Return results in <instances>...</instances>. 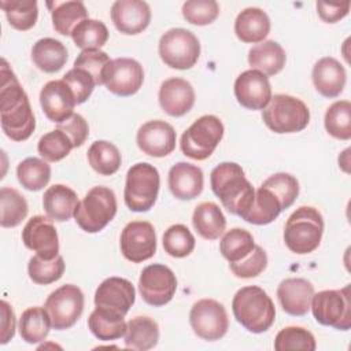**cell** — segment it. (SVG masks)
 <instances>
[{
    "mask_svg": "<svg viewBox=\"0 0 351 351\" xmlns=\"http://www.w3.org/2000/svg\"><path fill=\"white\" fill-rule=\"evenodd\" d=\"M40 104L51 122L60 123L74 114L73 110L77 103L69 85L63 80H53L43 86Z\"/></svg>",
    "mask_w": 351,
    "mask_h": 351,
    "instance_id": "ffe728a7",
    "label": "cell"
},
{
    "mask_svg": "<svg viewBox=\"0 0 351 351\" xmlns=\"http://www.w3.org/2000/svg\"><path fill=\"white\" fill-rule=\"evenodd\" d=\"M232 310L236 321L252 333L266 332L276 319L273 300L256 285L240 288L233 296Z\"/></svg>",
    "mask_w": 351,
    "mask_h": 351,
    "instance_id": "3957f363",
    "label": "cell"
},
{
    "mask_svg": "<svg viewBox=\"0 0 351 351\" xmlns=\"http://www.w3.org/2000/svg\"><path fill=\"white\" fill-rule=\"evenodd\" d=\"M189 324L195 335L207 341L222 339L229 329L228 313L214 299L197 300L191 308Z\"/></svg>",
    "mask_w": 351,
    "mask_h": 351,
    "instance_id": "7c38bea8",
    "label": "cell"
},
{
    "mask_svg": "<svg viewBox=\"0 0 351 351\" xmlns=\"http://www.w3.org/2000/svg\"><path fill=\"white\" fill-rule=\"evenodd\" d=\"M176 130L162 119L148 121L137 130L136 141L138 148L154 158H163L176 148Z\"/></svg>",
    "mask_w": 351,
    "mask_h": 351,
    "instance_id": "ac0fdd59",
    "label": "cell"
},
{
    "mask_svg": "<svg viewBox=\"0 0 351 351\" xmlns=\"http://www.w3.org/2000/svg\"><path fill=\"white\" fill-rule=\"evenodd\" d=\"M223 132V123L218 117L203 115L182 133L180 141L181 151L191 159L204 160L218 147Z\"/></svg>",
    "mask_w": 351,
    "mask_h": 351,
    "instance_id": "ba28073f",
    "label": "cell"
},
{
    "mask_svg": "<svg viewBox=\"0 0 351 351\" xmlns=\"http://www.w3.org/2000/svg\"><path fill=\"white\" fill-rule=\"evenodd\" d=\"M167 184L174 197L180 200H192L203 191V171L195 165L178 162L169 170Z\"/></svg>",
    "mask_w": 351,
    "mask_h": 351,
    "instance_id": "cb8c5ba5",
    "label": "cell"
},
{
    "mask_svg": "<svg viewBox=\"0 0 351 351\" xmlns=\"http://www.w3.org/2000/svg\"><path fill=\"white\" fill-rule=\"evenodd\" d=\"M0 225L3 228H15L26 218L29 206L16 189L3 186L0 189Z\"/></svg>",
    "mask_w": 351,
    "mask_h": 351,
    "instance_id": "d590c367",
    "label": "cell"
},
{
    "mask_svg": "<svg viewBox=\"0 0 351 351\" xmlns=\"http://www.w3.org/2000/svg\"><path fill=\"white\" fill-rule=\"evenodd\" d=\"M274 348L277 351L287 350H303V351H314L317 348L314 335L302 326H287L282 328L276 339Z\"/></svg>",
    "mask_w": 351,
    "mask_h": 351,
    "instance_id": "f6af8a7d",
    "label": "cell"
},
{
    "mask_svg": "<svg viewBox=\"0 0 351 351\" xmlns=\"http://www.w3.org/2000/svg\"><path fill=\"white\" fill-rule=\"evenodd\" d=\"M210 184L222 206L234 215L243 218L254 203L255 189L245 178L241 166L234 162H223L214 167Z\"/></svg>",
    "mask_w": 351,
    "mask_h": 351,
    "instance_id": "7a4b0ae2",
    "label": "cell"
},
{
    "mask_svg": "<svg viewBox=\"0 0 351 351\" xmlns=\"http://www.w3.org/2000/svg\"><path fill=\"white\" fill-rule=\"evenodd\" d=\"M67 48L59 40L45 37L38 41L32 48L33 63L44 73H56L67 62Z\"/></svg>",
    "mask_w": 351,
    "mask_h": 351,
    "instance_id": "4dcf8cb0",
    "label": "cell"
},
{
    "mask_svg": "<svg viewBox=\"0 0 351 351\" xmlns=\"http://www.w3.org/2000/svg\"><path fill=\"white\" fill-rule=\"evenodd\" d=\"M163 248L173 258H185L195 250V237L182 223L167 228L163 233Z\"/></svg>",
    "mask_w": 351,
    "mask_h": 351,
    "instance_id": "ee69618b",
    "label": "cell"
},
{
    "mask_svg": "<svg viewBox=\"0 0 351 351\" xmlns=\"http://www.w3.org/2000/svg\"><path fill=\"white\" fill-rule=\"evenodd\" d=\"M324 125L326 132L337 140L351 138V103L337 100L325 112Z\"/></svg>",
    "mask_w": 351,
    "mask_h": 351,
    "instance_id": "60d3db41",
    "label": "cell"
},
{
    "mask_svg": "<svg viewBox=\"0 0 351 351\" xmlns=\"http://www.w3.org/2000/svg\"><path fill=\"white\" fill-rule=\"evenodd\" d=\"M16 177L27 191H41L51 180V167L40 158H26L16 167Z\"/></svg>",
    "mask_w": 351,
    "mask_h": 351,
    "instance_id": "74e56055",
    "label": "cell"
},
{
    "mask_svg": "<svg viewBox=\"0 0 351 351\" xmlns=\"http://www.w3.org/2000/svg\"><path fill=\"white\" fill-rule=\"evenodd\" d=\"M262 119L274 133H296L308 125L310 110L300 99L278 93L271 96L269 104L263 108Z\"/></svg>",
    "mask_w": 351,
    "mask_h": 351,
    "instance_id": "8992f818",
    "label": "cell"
},
{
    "mask_svg": "<svg viewBox=\"0 0 351 351\" xmlns=\"http://www.w3.org/2000/svg\"><path fill=\"white\" fill-rule=\"evenodd\" d=\"M192 223L195 230L206 240H217L223 234L226 218L219 206L213 202H203L196 206Z\"/></svg>",
    "mask_w": 351,
    "mask_h": 351,
    "instance_id": "f1b7e54d",
    "label": "cell"
},
{
    "mask_svg": "<svg viewBox=\"0 0 351 351\" xmlns=\"http://www.w3.org/2000/svg\"><path fill=\"white\" fill-rule=\"evenodd\" d=\"M234 96L248 110H263L271 99L269 78L258 70H245L234 81Z\"/></svg>",
    "mask_w": 351,
    "mask_h": 351,
    "instance_id": "d6986e66",
    "label": "cell"
},
{
    "mask_svg": "<svg viewBox=\"0 0 351 351\" xmlns=\"http://www.w3.org/2000/svg\"><path fill=\"white\" fill-rule=\"evenodd\" d=\"M160 186L159 171L155 166L147 162L133 165L126 173L123 191L125 204L136 213L151 210L156 202Z\"/></svg>",
    "mask_w": 351,
    "mask_h": 351,
    "instance_id": "52a82bcc",
    "label": "cell"
},
{
    "mask_svg": "<svg viewBox=\"0 0 351 351\" xmlns=\"http://www.w3.org/2000/svg\"><path fill=\"white\" fill-rule=\"evenodd\" d=\"M71 38L82 51L100 49L108 40V29L101 21L88 18L73 30Z\"/></svg>",
    "mask_w": 351,
    "mask_h": 351,
    "instance_id": "ab89813d",
    "label": "cell"
},
{
    "mask_svg": "<svg viewBox=\"0 0 351 351\" xmlns=\"http://www.w3.org/2000/svg\"><path fill=\"white\" fill-rule=\"evenodd\" d=\"M0 7L8 23L16 30H29L37 22L38 7L36 0H1Z\"/></svg>",
    "mask_w": 351,
    "mask_h": 351,
    "instance_id": "8d00e7d4",
    "label": "cell"
},
{
    "mask_svg": "<svg viewBox=\"0 0 351 351\" xmlns=\"http://www.w3.org/2000/svg\"><path fill=\"white\" fill-rule=\"evenodd\" d=\"M121 252L133 262L140 263L156 252V234L151 222L132 221L121 233Z\"/></svg>",
    "mask_w": 351,
    "mask_h": 351,
    "instance_id": "9a60e30c",
    "label": "cell"
},
{
    "mask_svg": "<svg viewBox=\"0 0 351 351\" xmlns=\"http://www.w3.org/2000/svg\"><path fill=\"white\" fill-rule=\"evenodd\" d=\"M73 148L74 145L70 137L59 129L45 133L37 144L38 154L48 162H59L64 159Z\"/></svg>",
    "mask_w": 351,
    "mask_h": 351,
    "instance_id": "bcb514c9",
    "label": "cell"
},
{
    "mask_svg": "<svg viewBox=\"0 0 351 351\" xmlns=\"http://www.w3.org/2000/svg\"><path fill=\"white\" fill-rule=\"evenodd\" d=\"M59 130L64 132L70 140L73 141V145L74 148L77 147H81L88 136H89V126H88V122L85 121V118L80 114H73L70 115L66 121L58 123V128Z\"/></svg>",
    "mask_w": 351,
    "mask_h": 351,
    "instance_id": "f5cc1de1",
    "label": "cell"
},
{
    "mask_svg": "<svg viewBox=\"0 0 351 351\" xmlns=\"http://www.w3.org/2000/svg\"><path fill=\"white\" fill-rule=\"evenodd\" d=\"M51 326V318L45 307L40 306L26 308L22 313L18 324L22 340H25L29 344L44 341L49 333Z\"/></svg>",
    "mask_w": 351,
    "mask_h": 351,
    "instance_id": "836d02e7",
    "label": "cell"
},
{
    "mask_svg": "<svg viewBox=\"0 0 351 351\" xmlns=\"http://www.w3.org/2000/svg\"><path fill=\"white\" fill-rule=\"evenodd\" d=\"M262 185L269 188L278 197L284 210L291 207L299 195V182L289 173L273 174L265 180Z\"/></svg>",
    "mask_w": 351,
    "mask_h": 351,
    "instance_id": "7dc6e473",
    "label": "cell"
},
{
    "mask_svg": "<svg viewBox=\"0 0 351 351\" xmlns=\"http://www.w3.org/2000/svg\"><path fill=\"white\" fill-rule=\"evenodd\" d=\"M162 110L170 117H182L195 104V90L192 85L180 77H171L162 82L158 93Z\"/></svg>",
    "mask_w": 351,
    "mask_h": 351,
    "instance_id": "7402d4cb",
    "label": "cell"
},
{
    "mask_svg": "<svg viewBox=\"0 0 351 351\" xmlns=\"http://www.w3.org/2000/svg\"><path fill=\"white\" fill-rule=\"evenodd\" d=\"M88 162L90 167L101 176H112L121 167V152L110 141L97 140L88 149Z\"/></svg>",
    "mask_w": 351,
    "mask_h": 351,
    "instance_id": "e575fe53",
    "label": "cell"
},
{
    "mask_svg": "<svg viewBox=\"0 0 351 351\" xmlns=\"http://www.w3.org/2000/svg\"><path fill=\"white\" fill-rule=\"evenodd\" d=\"M310 308L318 324L337 330H348L351 328L350 287L314 293Z\"/></svg>",
    "mask_w": 351,
    "mask_h": 351,
    "instance_id": "9c48e42d",
    "label": "cell"
},
{
    "mask_svg": "<svg viewBox=\"0 0 351 351\" xmlns=\"http://www.w3.org/2000/svg\"><path fill=\"white\" fill-rule=\"evenodd\" d=\"M0 122L4 134L14 141L27 140L36 129V118L26 92L5 59L1 60Z\"/></svg>",
    "mask_w": 351,
    "mask_h": 351,
    "instance_id": "6da1fadb",
    "label": "cell"
},
{
    "mask_svg": "<svg viewBox=\"0 0 351 351\" xmlns=\"http://www.w3.org/2000/svg\"><path fill=\"white\" fill-rule=\"evenodd\" d=\"M269 32L270 18L263 10L258 7H248L243 10L234 21V33L243 43H262Z\"/></svg>",
    "mask_w": 351,
    "mask_h": 351,
    "instance_id": "484cf974",
    "label": "cell"
},
{
    "mask_svg": "<svg viewBox=\"0 0 351 351\" xmlns=\"http://www.w3.org/2000/svg\"><path fill=\"white\" fill-rule=\"evenodd\" d=\"M123 337L126 348L147 351L158 344L159 326L149 317H134L126 324Z\"/></svg>",
    "mask_w": 351,
    "mask_h": 351,
    "instance_id": "1f68e13d",
    "label": "cell"
},
{
    "mask_svg": "<svg viewBox=\"0 0 351 351\" xmlns=\"http://www.w3.org/2000/svg\"><path fill=\"white\" fill-rule=\"evenodd\" d=\"M267 266V255L265 250L255 244L254 250L241 261L229 263L232 273L239 278H252L259 276Z\"/></svg>",
    "mask_w": 351,
    "mask_h": 351,
    "instance_id": "f907efd6",
    "label": "cell"
},
{
    "mask_svg": "<svg viewBox=\"0 0 351 351\" xmlns=\"http://www.w3.org/2000/svg\"><path fill=\"white\" fill-rule=\"evenodd\" d=\"M314 295V285L302 277L285 278L277 288V298L282 310L295 317L307 314Z\"/></svg>",
    "mask_w": 351,
    "mask_h": 351,
    "instance_id": "603a6c76",
    "label": "cell"
},
{
    "mask_svg": "<svg viewBox=\"0 0 351 351\" xmlns=\"http://www.w3.org/2000/svg\"><path fill=\"white\" fill-rule=\"evenodd\" d=\"M158 49L163 63L177 70L193 67L200 56L197 37L191 30L182 27H174L163 33Z\"/></svg>",
    "mask_w": 351,
    "mask_h": 351,
    "instance_id": "30bf717a",
    "label": "cell"
},
{
    "mask_svg": "<svg viewBox=\"0 0 351 351\" xmlns=\"http://www.w3.org/2000/svg\"><path fill=\"white\" fill-rule=\"evenodd\" d=\"M324 234V218L311 206H300L287 219L284 241L288 250L298 255L315 251Z\"/></svg>",
    "mask_w": 351,
    "mask_h": 351,
    "instance_id": "277c9868",
    "label": "cell"
},
{
    "mask_svg": "<svg viewBox=\"0 0 351 351\" xmlns=\"http://www.w3.org/2000/svg\"><path fill=\"white\" fill-rule=\"evenodd\" d=\"M22 241L26 248L44 259H53L59 254V237L52 219L44 215L32 217L23 230Z\"/></svg>",
    "mask_w": 351,
    "mask_h": 351,
    "instance_id": "e0dca14e",
    "label": "cell"
},
{
    "mask_svg": "<svg viewBox=\"0 0 351 351\" xmlns=\"http://www.w3.org/2000/svg\"><path fill=\"white\" fill-rule=\"evenodd\" d=\"M111 19L118 32L138 34L151 22V8L143 0H117L111 5Z\"/></svg>",
    "mask_w": 351,
    "mask_h": 351,
    "instance_id": "44dd1931",
    "label": "cell"
},
{
    "mask_svg": "<svg viewBox=\"0 0 351 351\" xmlns=\"http://www.w3.org/2000/svg\"><path fill=\"white\" fill-rule=\"evenodd\" d=\"M77 204V193L63 184L49 186L43 196V207L47 217L56 222L69 221L74 215Z\"/></svg>",
    "mask_w": 351,
    "mask_h": 351,
    "instance_id": "4316f807",
    "label": "cell"
},
{
    "mask_svg": "<svg viewBox=\"0 0 351 351\" xmlns=\"http://www.w3.org/2000/svg\"><path fill=\"white\" fill-rule=\"evenodd\" d=\"M177 289L173 270L165 265L154 263L143 269L138 278V291L143 300L154 307L167 304Z\"/></svg>",
    "mask_w": 351,
    "mask_h": 351,
    "instance_id": "4fadbf2b",
    "label": "cell"
},
{
    "mask_svg": "<svg viewBox=\"0 0 351 351\" xmlns=\"http://www.w3.org/2000/svg\"><path fill=\"white\" fill-rule=\"evenodd\" d=\"M219 14L215 0H188L182 4V16L186 22L197 26L213 23Z\"/></svg>",
    "mask_w": 351,
    "mask_h": 351,
    "instance_id": "c3c4849f",
    "label": "cell"
},
{
    "mask_svg": "<svg viewBox=\"0 0 351 351\" xmlns=\"http://www.w3.org/2000/svg\"><path fill=\"white\" fill-rule=\"evenodd\" d=\"M88 328L95 337L103 341L121 339L126 332L123 317H115L95 308L88 318Z\"/></svg>",
    "mask_w": 351,
    "mask_h": 351,
    "instance_id": "b9f144b4",
    "label": "cell"
},
{
    "mask_svg": "<svg viewBox=\"0 0 351 351\" xmlns=\"http://www.w3.org/2000/svg\"><path fill=\"white\" fill-rule=\"evenodd\" d=\"M144 82L143 66L132 58L112 59L104 73L106 88L118 96H132Z\"/></svg>",
    "mask_w": 351,
    "mask_h": 351,
    "instance_id": "2e32d148",
    "label": "cell"
},
{
    "mask_svg": "<svg viewBox=\"0 0 351 351\" xmlns=\"http://www.w3.org/2000/svg\"><path fill=\"white\" fill-rule=\"evenodd\" d=\"M62 80H63V81L69 85V88L71 89L77 104L85 103V101L89 99V96L92 95L93 88H95V85H96L95 80H93L85 70L77 69V67H73L71 70H69V71L63 75Z\"/></svg>",
    "mask_w": 351,
    "mask_h": 351,
    "instance_id": "816d5d0a",
    "label": "cell"
},
{
    "mask_svg": "<svg viewBox=\"0 0 351 351\" xmlns=\"http://www.w3.org/2000/svg\"><path fill=\"white\" fill-rule=\"evenodd\" d=\"M287 55L284 48L274 40H266L254 45L248 52V63L252 70L262 74L276 75L285 66Z\"/></svg>",
    "mask_w": 351,
    "mask_h": 351,
    "instance_id": "83f0119b",
    "label": "cell"
},
{
    "mask_svg": "<svg viewBox=\"0 0 351 351\" xmlns=\"http://www.w3.org/2000/svg\"><path fill=\"white\" fill-rule=\"evenodd\" d=\"M27 273L30 280L38 285L52 284L63 276L64 261L60 255L53 259H44L34 255L27 263Z\"/></svg>",
    "mask_w": 351,
    "mask_h": 351,
    "instance_id": "7bdbcfd3",
    "label": "cell"
},
{
    "mask_svg": "<svg viewBox=\"0 0 351 351\" xmlns=\"http://www.w3.org/2000/svg\"><path fill=\"white\" fill-rule=\"evenodd\" d=\"M48 7H51L53 29L62 36H71L73 30L88 19V10L80 0L53 1L48 3Z\"/></svg>",
    "mask_w": 351,
    "mask_h": 351,
    "instance_id": "f546056e",
    "label": "cell"
},
{
    "mask_svg": "<svg viewBox=\"0 0 351 351\" xmlns=\"http://www.w3.org/2000/svg\"><path fill=\"white\" fill-rule=\"evenodd\" d=\"M282 210L284 208L278 197L269 188L261 185L255 191L254 203L243 219L254 225H267L273 222Z\"/></svg>",
    "mask_w": 351,
    "mask_h": 351,
    "instance_id": "d6a6232c",
    "label": "cell"
},
{
    "mask_svg": "<svg viewBox=\"0 0 351 351\" xmlns=\"http://www.w3.org/2000/svg\"><path fill=\"white\" fill-rule=\"evenodd\" d=\"M84 293L73 284H64L49 293L45 300V310L51 318V325L56 330L71 328L84 311Z\"/></svg>",
    "mask_w": 351,
    "mask_h": 351,
    "instance_id": "8fae6325",
    "label": "cell"
},
{
    "mask_svg": "<svg viewBox=\"0 0 351 351\" xmlns=\"http://www.w3.org/2000/svg\"><path fill=\"white\" fill-rule=\"evenodd\" d=\"M313 84L324 97H337L346 85L347 74L343 64L330 56L321 58L311 71Z\"/></svg>",
    "mask_w": 351,
    "mask_h": 351,
    "instance_id": "d4e9b609",
    "label": "cell"
},
{
    "mask_svg": "<svg viewBox=\"0 0 351 351\" xmlns=\"http://www.w3.org/2000/svg\"><path fill=\"white\" fill-rule=\"evenodd\" d=\"M254 247L255 241L252 234L243 228L228 230L219 243V251L229 263L241 261L254 250Z\"/></svg>",
    "mask_w": 351,
    "mask_h": 351,
    "instance_id": "f35d334b",
    "label": "cell"
},
{
    "mask_svg": "<svg viewBox=\"0 0 351 351\" xmlns=\"http://www.w3.org/2000/svg\"><path fill=\"white\" fill-rule=\"evenodd\" d=\"M317 12L319 18L326 23H335L348 15L350 11V1L344 3H326V1H317Z\"/></svg>",
    "mask_w": 351,
    "mask_h": 351,
    "instance_id": "db71d44e",
    "label": "cell"
},
{
    "mask_svg": "<svg viewBox=\"0 0 351 351\" xmlns=\"http://www.w3.org/2000/svg\"><path fill=\"white\" fill-rule=\"evenodd\" d=\"M136 300L133 284L122 277H108L100 282L95 292V306L99 311L123 317Z\"/></svg>",
    "mask_w": 351,
    "mask_h": 351,
    "instance_id": "5bb4252c",
    "label": "cell"
},
{
    "mask_svg": "<svg viewBox=\"0 0 351 351\" xmlns=\"http://www.w3.org/2000/svg\"><path fill=\"white\" fill-rule=\"evenodd\" d=\"M110 62L111 59L104 51H82L74 60V67L85 70L95 80L96 85H104V73Z\"/></svg>",
    "mask_w": 351,
    "mask_h": 351,
    "instance_id": "681fc988",
    "label": "cell"
},
{
    "mask_svg": "<svg viewBox=\"0 0 351 351\" xmlns=\"http://www.w3.org/2000/svg\"><path fill=\"white\" fill-rule=\"evenodd\" d=\"M1 344L8 343L15 335V313L12 307L5 302L1 300Z\"/></svg>",
    "mask_w": 351,
    "mask_h": 351,
    "instance_id": "11a10c76",
    "label": "cell"
},
{
    "mask_svg": "<svg viewBox=\"0 0 351 351\" xmlns=\"http://www.w3.org/2000/svg\"><path fill=\"white\" fill-rule=\"evenodd\" d=\"M117 197L107 186H93L88 191L74 210L77 225L86 233H97L104 229L117 214Z\"/></svg>",
    "mask_w": 351,
    "mask_h": 351,
    "instance_id": "5b68a950",
    "label": "cell"
}]
</instances>
